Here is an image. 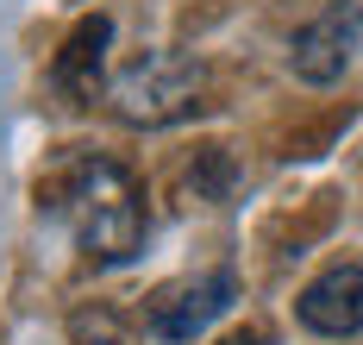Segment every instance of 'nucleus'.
Returning <instances> with one entry per match:
<instances>
[{
  "label": "nucleus",
  "instance_id": "7",
  "mask_svg": "<svg viewBox=\"0 0 363 345\" xmlns=\"http://www.w3.org/2000/svg\"><path fill=\"white\" fill-rule=\"evenodd\" d=\"M188 189H194V195H225V157L207 151V157H201V170H188Z\"/></svg>",
  "mask_w": 363,
  "mask_h": 345
},
{
  "label": "nucleus",
  "instance_id": "4",
  "mask_svg": "<svg viewBox=\"0 0 363 345\" xmlns=\"http://www.w3.org/2000/svg\"><path fill=\"white\" fill-rule=\"evenodd\" d=\"M232 295H238V276H232V270H207V276H194V283H176V289H163V295L145 307L150 339H163V345H188L194 333H207L219 314L232 307Z\"/></svg>",
  "mask_w": 363,
  "mask_h": 345
},
{
  "label": "nucleus",
  "instance_id": "1",
  "mask_svg": "<svg viewBox=\"0 0 363 345\" xmlns=\"http://www.w3.org/2000/svg\"><path fill=\"white\" fill-rule=\"evenodd\" d=\"M38 207L82 245L88 264H101V270L145 251V226H150L145 195L132 182V170L113 163V157H63L38 182Z\"/></svg>",
  "mask_w": 363,
  "mask_h": 345
},
{
  "label": "nucleus",
  "instance_id": "3",
  "mask_svg": "<svg viewBox=\"0 0 363 345\" xmlns=\"http://www.w3.org/2000/svg\"><path fill=\"white\" fill-rule=\"evenodd\" d=\"M363 44V0H332L320 6L289 44V70L301 82H313V88H326L351 70V57H357Z\"/></svg>",
  "mask_w": 363,
  "mask_h": 345
},
{
  "label": "nucleus",
  "instance_id": "9",
  "mask_svg": "<svg viewBox=\"0 0 363 345\" xmlns=\"http://www.w3.org/2000/svg\"><path fill=\"white\" fill-rule=\"evenodd\" d=\"M101 345H107V339H101Z\"/></svg>",
  "mask_w": 363,
  "mask_h": 345
},
{
  "label": "nucleus",
  "instance_id": "2",
  "mask_svg": "<svg viewBox=\"0 0 363 345\" xmlns=\"http://www.w3.org/2000/svg\"><path fill=\"white\" fill-rule=\"evenodd\" d=\"M201 94H207V70L188 50H145L132 70L107 82V107L125 126H176L201 107Z\"/></svg>",
  "mask_w": 363,
  "mask_h": 345
},
{
  "label": "nucleus",
  "instance_id": "6",
  "mask_svg": "<svg viewBox=\"0 0 363 345\" xmlns=\"http://www.w3.org/2000/svg\"><path fill=\"white\" fill-rule=\"evenodd\" d=\"M107 44H113V19H107V13L82 19L69 38H63L57 63H50V82H57V94H63V101L88 107V101H101V94H107Z\"/></svg>",
  "mask_w": 363,
  "mask_h": 345
},
{
  "label": "nucleus",
  "instance_id": "8",
  "mask_svg": "<svg viewBox=\"0 0 363 345\" xmlns=\"http://www.w3.org/2000/svg\"><path fill=\"white\" fill-rule=\"evenodd\" d=\"M219 345H269V339H263L257 327H238V333H225V339H219Z\"/></svg>",
  "mask_w": 363,
  "mask_h": 345
},
{
  "label": "nucleus",
  "instance_id": "5",
  "mask_svg": "<svg viewBox=\"0 0 363 345\" xmlns=\"http://www.w3.org/2000/svg\"><path fill=\"white\" fill-rule=\"evenodd\" d=\"M294 314H301V327L320 333V339H351V333H363V264L320 270V276L294 295Z\"/></svg>",
  "mask_w": 363,
  "mask_h": 345
}]
</instances>
